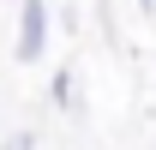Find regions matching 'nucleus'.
<instances>
[{
	"mask_svg": "<svg viewBox=\"0 0 156 150\" xmlns=\"http://www.w3.org/2000/svg\"><path fill=\"white\" fill-rule=\"evenodd\" d=\"M42 48H48V0H24L18 6V60L36 66Z\"/></svg>",
	"mask_w": 156,
	"mask_h": 150,
	"instance_id": "nucleus-1",
	"label": "nucleus"
},
{
	"mask_svg": "<svg viewBox=\"0 0 156 150\" xmlns=\"http://www.w3.org/2000/svg\"><path fill=\"white\" fill-rule=\"evenodd\" d=\"M6 150H36V138H30V132H12V138H6Z\"/></svg>",
	"mask_w": 156,
	"mask_h": 150,
	"instance_id": "nucleus-3",
	"label": "nucleus"
},
{
	"mask_svg": "<svg viewBox=\"0 0 156 150\" xmlns=\"http://www.w3.org/2000/svg\"><path fill=\"white\" fill-rule=\"evenodd\" d=\"M138 6H144V12H156V0H138Z\"/></svg>",
	"mask_w": 156,
	"mask_h": 150,
	"instance_id": "nucleus-4",
	"label": "nucleus"
},
{
	"mask_svg": "<svg viewBox=\"0 0 156 150\" xmlns=\"http://www.w3.org/2000/svg\"><path fill=\"white\" fill-rule=\"evenodd\" d=\"M54 102H72V72H54Z\"/></svg>",
	"mask_w": 156,
	"mask_h": 150,
	"instance_id": "nucleus-2",
	"label": "nucleus"
}]
</instances>
